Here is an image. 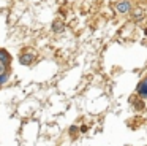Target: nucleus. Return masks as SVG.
<instances>
[{
  "mask_svg": "<svg viewBox=\"0 0 147 146\" xmlns=\"http://www.w3.org/2000/svg\"><path fill=\"white\" fill-rule=\"evenodd\" d=\"M115 8H117L119 13H127V11H130L131 5H130V2H128V0H123V2H119Z\"/></svg>",
  "mask_w": 147,
  "mask_h": 146,
  "instance_id": "nucleus-1",
  "label": "nucleus"
},
{
  "mask_svg": "<svg viewBox=\"0 0 147 146\" xmlns=\"http://www.w3.org/2000/svg\"><path fill=\"white\" fill-rule=\"evenodd\" d=\"M138 92H139L141 95H147V78L139 84V87H138Z\"/></svg>",
  "mask_w": 147,
  "mask_h": 146,
  "instance_id": "nucleus-2",
  "label": "nucleus"
},
{
  "mask_svg": "<svg viewBox=\"0 0 147 146\" xmlns=\"http://www.w3.org/2000/svg\"><path fill=\"white\" fill-rule=\"evenodd\" d=\"M33 57L30 56V54H26V56L21 57V63H24V65H29V63H32Z\"/></svg>",
  "mask_w": 147,
  "mask_h": 146,
  "instance_id": "nucleus-3",
  "label": "nucleus"
},
{
  "mask_svg": "<svg viewBox=\"0 0 147 146\" xmlns=\"http://www.w3.org/2000/svg\"><path fill=\"white\" fill-rule=\"evenodd\" d=\"M3 73H5V63L2 62V60H0V76L3 75Z\"/></svg>",
  "mask_w": 147,
  "mask_h": 146,
  "instance_id": "nucleus-4",
  "label": "nucleus"
},
{
  "mask_svg": "<svg viewBox=\"0 0 147 146\" xmlns=\"http://www.w3.org/2000/svg\"><path fill=\"white\" fill-rule=\"evenodd\" d=\"M7 59H8V56H7V54H3L2 51H0V60L3 62V60H7Z\"/></svg>",
  "mask_w": 147,
  "mask_h": 146,
  "instance_id": "nucleus-5",
  "label": "nucleus"
},
{
  "mask_svg": "<svg viewBox=\"0 0 147 146\" xmlns=\"http://www.w3.org/2000/svg\"><path fill=\"white\" fill-rule=\"evenodd\" d=\"M5 81H7V75H2V76H0V84L5 83Z\"/></svg>",
  "mask_w": 147,
  "mask_h": 146,
  "instance_id": "nucleus-6",
  "label": "nucleus"
}]
</instances>
